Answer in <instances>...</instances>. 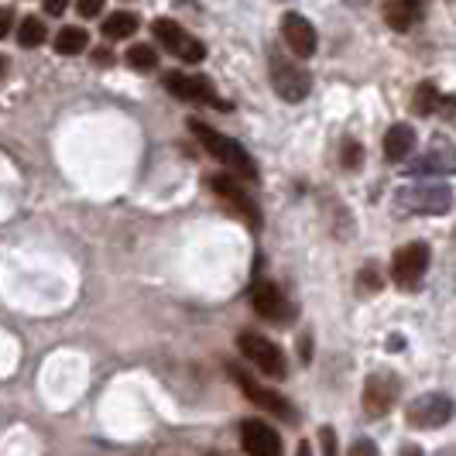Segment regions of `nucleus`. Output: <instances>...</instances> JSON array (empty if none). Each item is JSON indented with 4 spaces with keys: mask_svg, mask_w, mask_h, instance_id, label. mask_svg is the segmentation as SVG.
Masks as SVG:
<instances>
[{
    "mask_svg": "<svg viewBox=\"0 0 456 456\" xmlns=\"http://www.w3.org/2000/svg\"><path fill=\"white\" fill-rule=\"evenodd\" d=\"M189 131H192V137L203 144L206 155H213L220 165H227L233 175L251 179V183L257 179V165H254V159L233 141V137H227L224 131H216V127H209V124H203V120H189Z\"/></svg>",
    "mask_w": 456,
    "mask_h": 456,
    "instance_id": "1",
    "label": "nucleus"
},
{
    "mask_svg": "<svg viewBox=\"0 0 456 456\" xmlns=\"http://www.w3.org/2000/svg\"><path fill=\"white\" fill-rule=\"evenodd\" d=\"M268 69H272L274 93H278L285 103H302V100L313 93V76L298 66V62L285 59L281 52H272V55H268Z\"/></svg>",
    "mask_w": 456,
    "mask_h": 456,
    "instance_id": "2",
    "label": "nucleus"
},
{
    "mask_svg": "<svg viewBox=\"0 0 456 456\" xmlns=\"http://www.w3.org/2000/svg\"><path fill=\"white\" fill-rule=\"evenodd\" d=\"M398 206L422 216H443L453 206V189L443 183H419L409 189H398Z\"/></svg>",
    "mask_w": 456,
    "mask_h": 456,
    "instance_id": "3",
    "label": "nucleus"
},
{
    "mask_svg": "<svg viewBox=\"0 0 456 456\" xmlns=\"http://www.w3.org/2000/svg\"><path fill=\"white\" fill-rule=\"evenodd\" d=\"M429 272V244H422V240H411L405 248H398L395 251V261H391V278H395V285L398 289H419V281L426 278Z\"/></svg>",
    "mask_w": 456,
    "mask_h": 456,
    "instance_id": "4",
    "label": "nucleus"
},
{
    "mask_svg": "<svg viewBox=\"0 0 456 456\" xmlns=\"http://www.w3.org/2000/svg\"><path fill=\"white\" fill-rule=\"evenodd\" d=\"M237 346H240V354H244L261 374H268L274 381L285 378V370H289V367H285V354H281L272 340H265V337H257V333H240V337H237Z\"/></svg>",
    "mask_w": 456,
    "mask_h": 456,
    "instance_id": "5",
    "label": "nucleus"
},
{
    "mask_svg": "<svg viewBox=\"0 0 456 456\" xmlns=\"http://www.w3.org/2000/svg\"><path fill=\"white\" fill-rule=\"evenodd\" d=\"M206 185L224 200V203L240 216V220H248V227L251 230H261V209H257V203H254L251 196L240 189V183H237V175H213V179H206Z\"/></svg>",
    "mask_w": 456,
    "mask_h": 456,
    "instance_id": "6",
    "label": "nucleus"
},
{
    "mask_svg": "<svg viewBox=\"0 0 456 456\" xmlns=\"http://www.w3.org/2000/svg\"><path fill=\"white\" fill-rule=\"evenodd\" d=\"M398 395H402L398 374H391V370H374L364 385V411L374 415V419H381V415H388V411L395 409Z\"/></svg>",
    "mask_w": 456,
    "mask_h": 456,
    "instance_id": "7",
    "label": "nucleus"
},
{
    "mask_svg": "<svg viewBox=\"0 0 456 456\" xmlns=\"http://www.w3.org/2000/svg\"><path fill=\"white\" fill-rule=\"evenodd\" d=\"M155 35H159L161 45L168 48L175 59H183V62H203L206 59V45L200 38H192L183 24L168 21V18H159V21H155Z\"/></svg>",
    "mask_w": 456,
    "mask_h": 456,
    "instance_id": "8",
    "label": "nucleus"
},
{
    "mask_svg": "<svg viewBox=\"0 0 456 456\" xmlns=\"http://www.w3.org/2000/svg\"><path fill=\"white\" fill-rule=\"evenodd\" d=\"M165 90L179 100H189V103H213L220 110H227V103L216 96L213 83L209 79H200V76H185V72H165Z\"/></svg>",
    "mask_w": 456,
    "mask_h": 456,
    "instance_id": "9",
    "label": "nucleus"
},
{
    "mask_svg": "<svg viewBox=\"0 0 456 456\" xmlns=\"http://www.w3.org/2000/svg\"><path fill=\"white\" fill-rule=\"evenodd\" d=\"M453 415V402L446 395H422L409 405V422L415 429H439Z\"/></svg>",
    "mask_w": 456,
    "mask_h": 456,
    "instance_id": "10",
    "label": "nucleus"
},
{
    "mask_svg": "<svg viewBox=\"0 0 456 456\" xmlns=\"http://www.w3.org/2000/svg\"><path fill=\"white\" fill-rule=\"evenodd\" d=\"M230 374H233V381L244 388V395L251 398L257 409H265L268 415H274V419H292V415H296V411H292V405H289V402H285L278 391L261 388V385H257V381H251V378H248L240 367H230Z\"/></svg>",
    "mask_w": 456,
    "mask_h": 456,
    "instance_id": "11",
    "label": "nucleus"
},
{
    "mask_svg": "<svg viewBox=\"0 0 456 456\" xmlns=\"http://www.w3.org/2000/svg\"><path fill=\"white\" fill-rule=\"evenodd\" d=\"M251 302L254 309H257V316H265V320L272 322H289V316H292L289 298H285V292L274 281H257L251 292Z\"/></svg>",
    "mask_w": 456,
    "mask_h": 456,
    "instance_id": "12",
    "label": "nucleus"
},
{
    "mask_svg": "<svg viewBox=\"0 0 456 456\" xmlns=\"http://www.w3.org/2000/svg\"><path fill=\"white\" fill-rule=\"evenodd\" d=\"M281 35H285V45L292 48V55H298V59L316 55V28L305 21L302 14L289 11L281 18Z\"/></svg>",
    "mask_w": 456,
    "mask_h": 456,
    "instance_id": "13",
    "label": "nucleus"
},
{
    "mask_svg": "<svg viewBox=\"0 0 456 456\" xmlns=\"http://www.w3.org/2000/svg\"><path fill=\"white\" fill-rule=\"evenodd\" d=\"M240 443L251 456H281V439L261 419H248L240 426Z\"/></svg>",
    "mask_w": 456,
    "mask_h": 456,
    "instance_id": "14",
    "label": "nucleus"
},
{
    "mask_svg": "<svg viewBox=\"0 0 456 456\" xmlns=\"http://www.w3.org/2000/svg\"><path fill=\"white\" fill-rule=\"evenodd\" d=\"M456 172V148L450 141H436L422 159L411 165V175H450Z\"/></svg>",
    "mask_w": 456,
    "mask_h": 456,
    "instance_id": "15",
    "label": "nucleus"
},
{
    "mask_svg": "<svg viewBox=\"0 0 456 456\" xmlns=\"http://www.w3.org/2000/svg\"><path fill=\"white\" fill-rule=\"evenodd\" d=\"M426 18V4L422 0H385V21L395 31H409Z\"/></svg>",
    "mask_w": 456,
    "mask_h": 456,
    "instance_id": "16",
    "label": "nucleus"
},
{
    "mask_svg": "<svg viewBox=\"0 0 456 456\" xmlns=\"http://www.w3.org/2000/svg\"><path fill=\"white\" fill-rule=\"evenodd\" d=\"M411 148H415V131H411L409 124H395V127H388V134H385V159L388 161L409 159Z\"/></svg>",
    "mask_w": 456,
    "mask_h": 456,
    "instance_id": "17",
    "label": "nucleus"
},
{
    "mask_svg": "<svg viewBox=\"0 0 456 456\" xmlns=\"http://www.w3.org/2000/svg\"><path fill=\"white\" fill-rule=\"evenodd\" d=\"M443 103H446V96L436 90L433 83H419V90L411 96V110L419 117H429V114H443Z\"/></svg>",
    "mask_w": 456,
    "mask_h": 456,
    "instance_id": "18",
    "label": "nucleus"
},
{
    "mask_svg": "<svg viewBox=\"0 0 456 456\" xmlns=\"http://www.w3.org/2000/svg\"><path fill=\"white\" fill-rule=\"evenodd\" d=\"M86 45H90V35L83 28H62L55 35V52L59 55H79V52H86Z\"/></svg>",
    "mask_w": 456,
    "mask_h": 456,
    "instance_id": "19",
    "label": "nucleus"
},
{
    "mask_svg": "<svg viewBox=\"0 0 456 456\" xmlns=\"http://www.w3.org/2000/svg\"><path fill=\"white\" fill-rule=\"evenodd\" d=\"M137 31V18L131 11H114V14H107L103 18V35L107 38H127V35H134Z\"/></svg>",
    "mask_w": 456,
    "mask_h": 456,
    "instance_id": "20",
    "label": "nucleus"
},
{
    "mask_svg": "<svg viewBox=\"0 0 456 456\" xmlns=\"http://www.w3.org/2000/svg\"><path fill=\"white\" fill-rule=\"evenodd\" d=\"M45 21L42 18H24L21 28H18V45L24 48H38L42 42H45Z\"/></svg>",
    "mask_w": 456,
    "mask_h": 456,
    "instance_id": "21",
    "label": "nucleus"
},
{
    "mask_svg": "<svg viewBox=\"0 0 456 456\" xmlns=\"http://www.w3.org/2000/svg\"><path fill=\"white\" fill-rule=\"evenodd\" d=\"M124 62L137 72H151V69L159 66V52L151 45H131L127 48V55H124Z\"/></svg>",
    "mask_w": 456,
    "mask_h": 456,
    "instance_id": "22",
    "label": "nucleus"
},
{
    "mask_svg": "<svg viewBox=\"0 0 456 456\" xmlns=\"http://www.w3.org/2000/svg\"><path fill=\"white\" fill-rule=\"evenodd\" d=\"M361 159H364L361 144H357V141H346V144H343V165H346V168H361Z\"/></svg>",
    "mask_w": 456,
    "mask_h": 456,
    "instance_id": "23",
    "label": "nucleus"
},
{
    "mask_svg": "<svg viewBox=\"0 0 456 456\" xmlns=\"http://www.w3.org/2000/svg\"><path fill=\"white\" fill-rule=\"evenodd\" d=\"M76 11H79L83 18H100V11H103V0H76Z\"/></svg>",
    "mask_w": 456,
    "mask_h": 456,
    "instance_id": "24",
    "label": "nucleus"
},
{
    "mask_svg": "<svg viewBox=\"0 0 456 456\" xmlns=\"http://www.w3.org/2000/svg\"><path fill=\"white\" fill-rule=\"evenodd\" d=\"M361 289H364V292H378V289H381V274L374 272V268H364V272H361Z\"/></svg>",
    "mask_w": 456,
    "mask_h": 456,
    "instance_id": "25",
    "label": "nucleus"
},
{
    "mask_svg": "<svg viewBox=\"0 0 456 456\" xmlns=\"http://www.w3.org/2000/svg\"><path fill=\"white\" fill-rule=\"evenodd\" d=\"M346 456H378V446L370 443V439H357L354 446H350V453Z\"/></svg>",
    "mask_w": 456,
    "mask_h": 456,
    "instance_id": "26",
    "label": "nucleus"
},
{
    "mask_svg": "<svg viewBox=\"0 0 456 456\" xmlns=\"http://www.w3.org/2000/svg\"><path fill=\"white\" fill-rule=\"evenodd\" d=\"M320 436H322V456H337V433L326 426Z\"/></svg>",
    "mask_w": 456,
    "mask_h": 456,
    "instance_id": "27",
    "label": "nucleus"
},
{
    "mask_svg": "<svg viewBox=\"0 0 456 456\" xmlns=\"http://www.w3.org/2000/svg\"><path fill=\"white\" fill-rule=\"evenodd\" d=\"M14 28V11L11 7H0V38H7Z\"/></svg>",
    "mask_w": 456,
    "mask_h": 456,
    "instance_id": "28",
    "label": "nucleus"
},
{
    "mask_svg": "<svg viewBox=\"0 0 456 456\" xmlns=\"http://www.w3.org/2000/svg\"><path fill=\"white\" fill-rule=\"evenodd\" d=\"M66 7H69V0H45V11L52 14V18H59Z\"/></svg>",
    "mask_w": 456,
    "mask_h": 456,
    "instance_id": "29",
    "label": "nucleus"
},
{
    "mask_svg": "<svg viewBox=\"0 0 456 456\" xmlns=\"http://www.w3.org/2000/svg\"><path fill=\"white\" fill-rule=\"evenodd\" d=\"M93 62H96V66H110V52H107V48H96V52H93Z\"/></svg>",
    "mask_w": 456,
    "mask_h": 456,
    "instance_id": "30",
    "label": "nucleus"
},
{
    "mask_svg": "<svg viewBox=\"0 0 456 456\" xmlns=\"http://www.w3.org/2000/svg\"><path fill=\"white\" fill-rule=\"evenodd\" d=\"M296 456H313V446H309V443H298V453Z\"/></svg>",
    "mask_w": 456,
    "mask_h": 456,
    "instance_id": "31",
    "label": "nucleus"
},
{
    "mask_svg": "<svg viewBox=\"0 0 456 456\" xmlns=\"http://www.w3.org/2000/svg\"><path fill=\"white\" fill-rule=\"evenodd\" d=\"M388 346H391V350H402V346H405V340H402V337H391Z\"/></svg>",
    "mask_w": 456,
    "mask_h": 456,
    "instance_id": "32",
    "label": "nucleus"
},
{
    "mask_svg": "<svg viewBox=\"0 0 456 456\" xmlns=\"http://www.w3.org/2000/svg\"><path fill=\"white\" fill-rule=\"evenodd\" d=\"M402 456H422V450H419V446H409V450H405Z\"/></svg>",
    "mask_w": 456,
    "mask_h": 456,
    "instance_id": "33",
    "label": "nucleus"
},
{
    "mask_svg": "<svg viewBox=\"0 0 456 456\" xmlns=\"http://www.w3.org/2000/svg\"><path fill=\"white\" fill-rule=\"evenodd\" d=\"M350 7H367V0H346Z\"/></svg>",
    "mask_w": 456,
    "mask_h": 456,
    "instance_id": "34",
    "label": "nucleus"
},
{
    "mask_svg": "<svg viewBox=\"0 0 456 456\" xmlns=\"http://www.w3.org/2000/svg\"><path fill=\"white\" fill-rule=\"evenodd\" d=\"M4 69H7V59H4V55H0V72H4Z\"/></svg>",
    "mask_w": 456,
    "mask_h": 456,
    "instance_id": "35",
    "label": "nucleus"
}]
</instances>
